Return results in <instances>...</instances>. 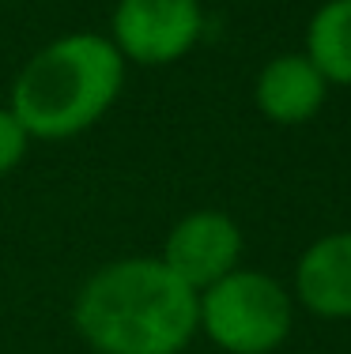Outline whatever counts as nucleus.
I'll use <instances>...</instances> for the list:
<instances>
[{"instance_id": "obj_1", "label": "nucleus", "mask_w": 351, "mask_h": 354, "mask_svg": "<svg viewBox=\"0 0 351 354\" xmlns=\"http://www.w3.org/2000/svg\"><path fill=\"white\" fill-rule=\"evenodd\" d=\"M72 328L95 354H181L197 339V290L159 257H117L72 294Z\"/></svg>"}, {"instance_id": "obj_5", "label": "nucleus", "mask_w": 351, "mask_h": 354, "mask_svg": "<svg viewBox=\"0 0 351 354\" xmlns=\"http://www.w3.org/2000/svg\"><path fill=\"white\" fill-rule=\"evenodd\" d=\"M242 252H246V238L242 226L234 223L227 212L215 207H197V212L181 215L178 223L166 230L159 260L189 283L200 294L204 286L219 283L234 268H242Z\"/></svg>"}, {"instance_id": "obj_8", "label": "nucleus", "mask_w": 351, "mask_h": 354, "mask_svg": "<svg viewBox=\"0 0 351 354\" xmlns=\"http://www.w3.org/2000/svg\"><path fill=\"white\" fill-rule=\"evenodd\" d=\"M306 57L329 87H351V0H325L306 27Z\"/></svg>"}, {"instance_id": "obj_7", "label": "nucleus", "mask_w": 351, "mask_h": 354, "mask_svg": "<svg viewBox=\"0 0 351 354\" xmlns=\"http://www.w3.org/2000/svg\"><path fill=\"white\" fill-rule=\"evenodd\" d=\"M295 301L325 320L351 317V230L310 241L295 264Z\"/></svg>"}, {"instance_id": "obj_10", "label": "nucleus", "mask_w": 351, "mask_h": 354, "mask_svg": "<svg viewBox=\"0 0 351 354\" xmlns=\"http://www.w3.org/2000/svg\"><path fill=\"white\" fill-rule=\"evenodd\" d=\"M87 354H95V351H87Z\"/></svg>"}, {"instance_id": "obj_2", "label": "nucleus", "mask_w": 351, "mask_h": 354, "mask_svg": "<svg viewBox=\"0 0 351 354\" xmlns=\"http://www.w3.org/2000/svg\"><path fill=\"white\" fill-rule=\"evenodd\" d=\"M129 80V64L102 30H69L23 61L8 109L35 143H61L110 117Z\"/></svg>"}, {"instance_id": "obj_4", "label": "nucleus", "mask_w": 351, "mask_h": 354, "mask_svg": "<svg viewBox=\"0 0 351 354\" xmlns=\"http://www.w3.org/2000/svg\"><path fill=\"white\" fill-rule=\"evenodd\" d=\"M200 0H114L106 38L129 68H170L204 38Z\"/></svg>"}, {"instance_id": "obj_3", "label": "nucleus", "mask_w": 351, "mask_h": 354, "mask_svg": "<svg viewBox=\"0 0 351 354\" xmlns=\"http://www.w3.org/2000/svg\"><path fill=\"white\" fill-rule=\"evenodd\" d=\"M295 328V294L257 268H234L197 294V332L223 354H276Z\"/></svg>"}, {"instance_id": "obj_6", "label": "nucleus", "mask_w": 351, "mask_h": 354, "mask_svg": "<svg viewBox=\"0 0 351 354\" xmlns=\"http://www.w3.org/2000/svg\"><path fill=\"white\" fill-rule=\"evenodd\" d=\"M329 98V80L317 72V64L306 53H280L257 72L253 102L264 121L272 124H306L321 113Z\"/></svg>"}, {"instance_id": "obj_9", "label": "nucleus", "mask_w": 351, "mask_h": 354, "mask_svg": "<svg viewBox=\"0 0 351 354\" xmlns=\"http://www.w3.org/2000/svg\"><path fill=\"white\" fill-rule=\"evenodd\" d=\"M30 143H35V136L23 129V121L4 102L0 106V177L19 170L23 158H27V151H30Z\"/></svg>"}]
</instances>
